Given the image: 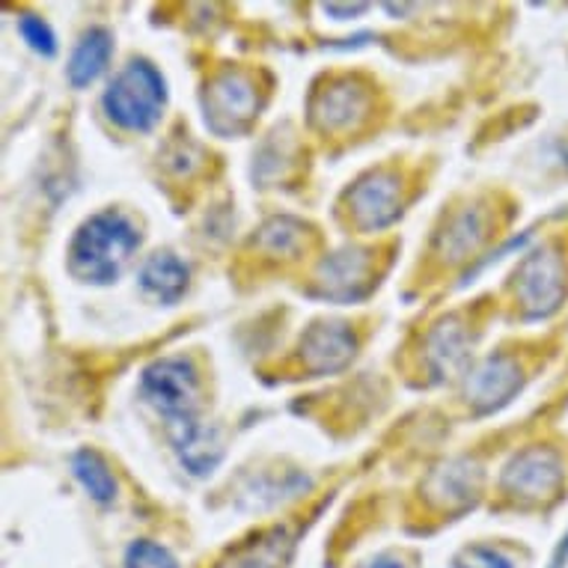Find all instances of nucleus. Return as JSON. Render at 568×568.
<instances>
[{
  "mask_svg": "<svg viewBox=\"0 0 568 568\" xmlns=\"http://www.w3.org/2000/svg\"><path fill=\"white\" fill-rule=\"evenodd\" d=\"M140 230L122 212H99L78 226L69 242V274L90 286H111L140 247Z\"/></svg>",
  "mask_w": 568,
  "mask_h": 568,
  "instance_id": "f257e3e1",
  "label": "nucleus"
},
{
  "mask_svg": "<svg viewBox=\"0 0 568 568\" xmlns=\"http://www.w3.org/2000/svg\"><path fill=\"white\" fill-rule=\"evenodd\" d=\"M104 116L122 131L146 134L161 122L168 108V81L150 60H129L113 75L102 95Z\"/></svg>",
  "mask_w": 568,
  "mask_h": 568,
  "instance_id": "f03ea898",
  "label": "nucleus"
},
{
  "mask_svg": "<svg viewBox=\"0 0 568 568\" xmlns=\"http://www.w3.org/2000/svg\"><path fill=\"white\" fill-rule=\"evenodd\" d=\"M140 396L168 423V429L196 419L200 373L187 357H159L140 373Z\"/></svg>",
  "mask_w": 568,
  "mask_h": 568,
  "instance_id": "7ed1b4c3",
  "label": "nucleus"
},
{
  "mask_svg": "<svg viewBox=\"0 0 568 568\" xmlns=\"http://www.w3.org/2000/svg\"><path fill=\"white\" fill-rule=\"evenodd\" d=\"M262 111L256 78L242 69H221L203 90L205 125L217 138H239Z\"/></svg>",
  "mask_w": 568,
  "mask_h": 568,
  "instance_id": "20e7f679",
  "label": "nucleus"
},
{
  "mask_svg": "<svg viewBox=\"0 0 568 568\" xmlns=\"http://www.w3.org/2000/svg\"><path fill=\"white\" fill-rule=\"evenodd\" d=\"M515 304L521 310L524 322H541L562 307L568 292L566 265L554 247H539L527 253L513 277Z\"/></svg>",
  "mask_w": 568,
  "mask_h": 568,
  "instance_id": "39448f33",
  "label": "nucleus"
},
{
  "mask_svg": "<svg viewBox=\"0 0 568 568\" xmlns=\"http://www.w3.org/2000/svg\"><path fill=\"white\" fill-rule=\"evenodd\" d=\"M402 176L399 170L382 168L366 173L345 191V212L354 230L361 233H382L402 217Z\"/></svg>",
  "mask_w": 568,
  "mask_h": 568,
  "instance_id": "423d86ee",
  "label": "nucleus"
},
{
  "mask_svg": "<svg viewBox=\"0 0 568 568\" xmlns=\"http://www.w3.org/2000/svg\"><path fill=\"white\" fill-rule=\"evenodd\" d=\"M562 483H566L562 456L557 449L541 447V444L515 453L500 474V491L527 506L545 504L550 497H557Z\"/></svg>",
  "mask_w": 568,
  "mask_h": 568,
  "instance_id": "0eeeda50",
  "label": "nucleus"
},
{
  "mask_svg": "<svg viewBox=\"0 0 568 568\" xmlns=\"http://www.w3.org/2000/svg\"><path fill=\"white\" fill-rule=\"evenodd\" d=\"M310 125L322 134L354 131L373 111V90L361 78H331L310 95Z\"/></svg>",
  "mask_w": 568,
  "mask_h": 568,
  "instance_id": "6e6552de",
  "label": "nucleus"
},
{
  "mask_svg": "<svg viewBox=\"0 0 568 568\" xmlns=\"http://www.w3.org/2000/svg\"><path fill=\"white\" fill-rule=\"evenodd\" d=\"M524 369L509 354H488L470 366L465 378V402L476 417L504 410L521 393Z\"/></svg>",
  "mask_w": 568,
  "mask_h": 568,
  "instance_id": "1a4fd4ad",
  "label": "nucleus"
},
{
  "mask_svg": "<svg viewBox=\"0 0 568 568\" xmlns=\"http://www.w3.org/2000/svg\"><path fill=\"white\" fill-rule=\"evenodd\" d=\"M373 251L364 247H343L318 262L316 268V295L325 301L352 304L361 301L373 290Z\"/></svg>",
  "mask_w": 568,
  "mask_h": 568,
  "instance_id": "9d476101",
  "label": "nucleus"
},
{
  "mask_svg": "<svg viewBox=\"0 0 568 568\" xmlns=\"http://www.w3.org/2000/svg\"><path fill=\"white\" fill-rule=\"evenodd\" d=\"M298 354L310 375H336L357 357V336L345 322H316L301 336Z\"/></svg>",
  "mask_w": 568,
  "mask_h": 568,
  "instance_id": "9b49d317",
  "label": "nucleus"
},
{
  "mask_svg": "<svg viewBox=\"0 0 568 568\" xmlns=\"http://www.w3.org/2000/svg\"><path fill=\"white\" fill-rule=\"evenodd\" d=\"M423 494L432 506H438L444 513H462L467 506H474L483 494V467L470 458H449L432 467Z\"/></svg>",
  "mask_w": 568,
  "mask_h": 568,
  "instance_id": "f8f14e48",
  "label": "nucleus"
},
{
  "mask_svg": "<svg viewBox=\"0 0 568 568\" xmlns=\"http://www.w3.org/2000/svg\"><path fill=\"white\" fill-rule=\"evenodd\" d=\"M170 444L173 453L179 456V465L185 467L191 476H209L215 474L217 465L224 462V440L221 432L209 423L187 419L179 426H170Z\"/></svg>",
  "mask_w": 568,
  "mask_h": 568,
  "instance_id": "ddd939ff",
  "label": "nucleus"
},
{
  "mask_svg": "<svg viewBox=\"0 0 568 568\" xmlns=\"http://www.w3.org/2000/svg\"><path fill=\"white\" fill-rule=\"evenodd\" d=\"M485 239H488V212L483 205H465L435 235V253L449 265H456V262L474 256Z\"/></svg>",
  "mask_w": 568,
  "mask_h": 568,
  "instance_id": "4468645a",
  "label": "nucleus"
},
{
  "mask_svg": "<svg viewBox=\"0 0 568 568\" xmlns=\"http://www.w3.org/2000/svg\"><path fill=\"white\" fill-rule=\"evenodd\" d=\"M470 357V334L456 316L444 318L426 336V369L435 382H444L449 375H456Z\"/></svg>",
  "mask_w": 568,
  "mask_h": 568,
  "instance_id": "2eb2a0df",
  "label": "nucleus"
},
{
  "mask_svg": "<svg viewBox=\"0 0 568 568\" xmlns=\"http://www.w3.org/2000/svg\"><path fill=\"white\" fill-rule=\"evenodd\" d=\"M140 292L146 298L159 301V304H176L182 295L187 292V283H191V271L176 253L161 251L152 253L150 260L143 262L138 271Z\"/></svg>",
  "mask_w": 568,
  "mask_h": 568,
  "instance_id": "dca6fc26",
  "label": "nucleus"
},
{
  "mask_svg": "<svg viewBox=\"0 0 568 568\" xmlns=\"http://www.w3.org/2000/svg\"><path fill=\"white\" fill-rule=\"evenodd\" d=\"M295 536L286 527H271L230 554L217 568H290Z\"/></svg>",
  "mask_w": 568,
  "mask_h": 568,
  "instance_id": "f3484780",
  "label": "nucleus"
},
{
  "mask_svg": "<svg viewBox=\"0 0 568 568\" xmlns=\"http://www.w3.org/2000/svg\"><path fill=\"white\" fill-rule=\"evenodd\" d=\"M113 57V37L108 28H90L75 45L69 63H65V78L75 90L95 84L104 75V69Z\"/></svg>",
  "mask_w": 568,
  "mask_h": 568,
  "instance_id": "a211bd4d",
  "label": "nucleus"
},
{
  "mask_svg": "<svg viewBox=\"0 0 568 568\" xmlns=\"http://www.w3.org/2000/svg\"><path fill=\"white\" fill-rule=\"evenodd\" d=\"M72 474H75L78 485L90 494V500L99 506H111L116 500V476H113L111 465L104 462L95 449H78L72 456Z\"/></svg>",
  "mask_w": 568,
  "mask_h": 568,
  "instance_id": "6ab92c4d",
  "label": "nucleus"
},
{
  "mask_svg": "<svg viewBox=\"0 0 568 568\" xmlns=\"http://www.w3.org/2000/svg\"><path fill=\"white\" fill-rule=\"evenodd\" d=\"M304 242H307V224H301L298 217L280 215L260 226L253 244L260 251L271 253V256H292V253H298L304 247Z\"/></svg>",
  "mask_w": 568,
  "mask_h": 568,
  "instance_id": "aec40b11",
  "label": "nucleus"
},
{
  "mask_svg": "<svg viewBox=\"0 0 568 568\" xmlns=\"http://www.w3.org/2000/svg\"><path fill=\"white\" fill-rule=\"evenodd\" d=\"M16 28H19V37L28 42L30 51H37L39 57L57 54V37L45 19H39L33 12H21L19 21H16Z\"/></svg>",
  "mask_w": 568,
  "mask_h": 568,
  "instance_id": "412c9836",
  "label": "nucleus"
},
{
  "mask_svg": "<svg viewBox=\"0 0 568 568\" xmlns=\"http://www.w3.org/2000/svg\"><path fill=\"white\" fill-rule=\"evenodd\" d=\"M125 568H179V562L168 548L150 539H138L125 550Z\"/></svg>",
  "mask_w": 568,
  "mask_h": 568,
  "instance_id": "4be33fe9",
  "label": "nucleus"
},
{
  "mask_svg": "<svg viewBox=\"0 0 568 568\" xmlns=\"http://www.w3.org/2000/svg\"><path fill=\"white\" fill-rule=\"evenodd\" d=\"M453 568H513V562H509L500 550L474 545V548H465L458 554Z\"/></svg>",
  "mask_w": 568,
  "mask_h": 568,
  "instance_id": "5701e85b",
  "label": "nucleus"
},
{
  "mask_svg": "<svg viewBox=\"0 0 568 568\" xmlns=\"http://www.w3.org/2000/svg\"><path fill=\"white\" fill-rule=\"evenodd\" d=\"M369 10V3H325L322 12L331 16L334 21H348V19H357V16H364Z\"/></svg>",
  "mask_w": 568,
  "mask_h": 568,
  "instance_id": "b1692460",
  "label": "nucleus"
},
{
  "mask_svg": "<svg viewBox=\"0 0 568 568\" xmlns=\"http://www.w3.org/2000/svg\"><path fill=\"white\" fill-rule=\"evenodd\" d=\"M364 568H405V566H402V562L396 557H387V554H384V557L369 559V562H366Z\"/></svg>",
  "mask_w": 568,
  "mask_h": 568,
  "instance_id": "393cba45",
  "label": "nucleus"
}]
</instances>
